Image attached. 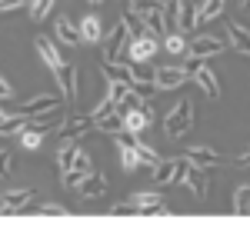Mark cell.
Returning a JSON list of instances; mask_svg holds the SVG:
<instances>
[{"instance_id":"cell-41","label":"cell","mask_w":250,"mask_h":243,"mask_svg":"<svg viewBox=\"0 0 250 243\" xmlns=\"http://www.w3.org/2000/svg\"><path fill=\"white\" fill-rule=\"evenodd\" d=\"M90 3H94V7H97V3H104V0H90Z\"/></svg>"},{"instance_id":"cell-16","label":"cell","mask_w":250,"mask_h":243,"mask_svg":"<svg viewBox=\"0 0 250 243\" xmlns=\"http://www.w3.org/2000/svg\"><path fill=\"white\" fill-rule=\"evenodd\" d=\"M77 34L83 43H100L104 40V27H100V20L94 17V14H87V17L77 23Z\"/></svg>"},{"instance_id":"cell-35","label":"cell","mask_w":250,"mask_h":243,"mask_svg":"<svg viewBox=\"0 0 250 243\" xmlns=\"http://www.w3.org/2000/svg\"><path fill=\"white\" fill-rule=\"evenodd\" d=\"M110 213H114V217H130V213H137V210H134V203H117Z\"/></svg>"},{"instance_id":"cell-26","label":"cell","mask_w":250,"mask_h":243,"mask_svg":"<svg viewBox=\"0 0 250 243\" xmlns=\"http://www.w3.org/2000/svg\"><path fill=\"white\" fill-rule=\"evenodd\" d=\"M77 143H70V140H63V147L57 150V167L60 170H70L74 167V157H77Z\"/></svg>"},{"instance_id":"cell-15","label":"cell","mask_w":250,"mask_h":243,"mask_svg":"<svg viewBox=\"0 0 250 243\" xmlns=\"http://www.w3.org/2000/svg\"><path fill=\"white\" fill-rule=\"evenodd\" d=\"M137 17L144 20V27L154 34V37H164L167 34V23H164V14H160V3H154V7H147V10H140Z\"/></svg>"},{"instance_id":"cell-14","label":"cell","mask_w":250,"mask_h":243,"mask_svg":"<svg viewBox=\"0 0 250 243\" xmlns=\"http://www.w3.org/2000/svg\"><path fill=\"white\" fill-rule=\"evenodd\" d=\"M34 47H37V54H40V60L50 67V70H57L60 63H63V57H60V50H57V43L54 40H47V37H34Z\"/></svg>"},{"instance_id":"cell-5","label":"cell","mask_w":250,"mask_h":243,"mask_svg":"<svg viewBox=\"0 0 250 243\" xmlns=\"http://www.w3.org/2000/svg\"><path fill=\"white\" fill-rule=\"evenodd\" d=\"M187 80H190V74H187L180 63H177V67H157V70H154L157 90H180Z\"/></svg>"},{"instance_id":"cell-1","label":"cell","mask_w":250,"mask_h":243,"mask_svg":"<svg viewBox=\"0 0 250 243\" xmlns=\"http://www.w3.org/2000/svg\"><path fill=\"white\" fill-rule=\"evenodd\" d=\"M164 127L170 137H184V133L193 127V103L187 97H180V103H173L170 113H167V120H164Z\"/></svg>"},{"instance_id":"cell-39","label":"cell","mask_w":250,"mask_h":243,"mask_svg":"<svg viewBox=\"0 0 250 243\" xmlns=\"http://www.w3.org/2000/svg\"><path fill=\"white\" fill-rule=\"evenodd\" d=\"M7 117H10V113H7V110H0V123H3V120H7Z\"/></svg>"},{"instance_id":"cell-20","label":"cell","mask_w":250,"mask_h":243,"mask_svg":"<svg viewBox=\"0 0 250 243\" xmlns=\"http://www.w3.org/2000/svg\"><path fill=\"white\" fill-rule=\"evenodd\" d=\"M177 30H180V34H190V30H197V3H190V0H180Z\"/></svg>"},{"instance_id":"cell-30","label":"cell","mask_w":250,"mask_h":243,"mask_svg":"<svg viewBox=\"0 0 250 243\" xmlns=\"http://www.w3.org/2000/svg\"><path fill=\"white\" fill-rule=\"evenodd\" d=\"M40 140H43V133H40V130H30V127L20 133V147H23V150H37Z\"/></svg>"},{"instance_id":"cell-27","label":"cell","mask_w":250,"mask_h":243,"mask_svg":"<svg viewBox=\"0 0 250 243\" xmlns=\"http://www.w3.org/2000/svg\"><path fill=\"white\" fill-rule=\"evenodd\" d=\"M233 213L237 217H250V187H240L233 193Z\"/></svg>"},{"instance_id":"cell-8","label":"cell","mask_w":250,"mask_h":243,"mask_svg":"<svg viewBox=\"0 0 250 243\" xmlns=\"http://www.w3.org/2000/svg\"><path fill=\"white\" fill-rule=\"evenodd\" d=\"M80 193V197H87V200H94V197H104V193H107V177H100V173H97V170H87V173H83V177H80V183L77 187H74Z\"/></svg>"},{"instance_id":"cell-12","label":"cell","mask_w":250,"mask_h":243,"mask_svg":"<svg viewBox=\"0 0 250 243\" xmlns=\"http://www.w3.org/2000/svg\"><path fill=\"white\" fill-rule=\"evenodd\" d=\"M184 167V157H173V160H160L154 167V183H177V173Z\"/></svg>"},{"instance_id":"cell-18","label":"cell","mask_w":250,"mask_h":243,"mask_svg":"<svg viewBox=\"0 0 250 243\" xmlns=\"http://www.w3.org/2000/svg\"><path fill=\"white\" fill-rule=\"evenodd\" d=\"M227 37H230V43H233L237 54L250 57V30H247V27H240V23H227Z\"/></svg>"},{"instance_id":"cell-38","label":"cell","mask_w":250,"mask_h":243,"mask_svg":"<svg viewBox=\"0 0 250 243\" xmlns=\"http://www.w3.org/2000/svg\"><path fill=\"white\" fill-rule=\"evenodd\" d=\"M240 167H250V147L240 153Z\"/></svg>"},{"instance_id":"cell-23","label":"cell","mask_w":250,"mask_h":243,"mask_svg":"<svg viewBox=\"0 0 250 243\" xmlns=\"http://www.w3.org/2000/svg\"><path fill=\"white\" fill-rule=\"evenodd\" d=\"M54 34H57V40L60 43H67V47H77L80 43V34H77V27L70 23L67 17H60L57 20V27H54Z\"/></svg>"},{"instance_id":"cell-24","label":"cell","mask_w":250,"mask_h":243,"mask_svg":"<svg viewBox=\"0 0 250 243\" xmlns=\"http://www.w3.org/2000/svg\"><path fill=\"white\" fill-rule=\"evenodd\" d=\"M164 37H167V40H164V47H167L173 57H184V54H187V34H180V30H167Z\"/></svg>"},{"instance_id":"cell-36","label":"cell","mask_w":250,"mask_h":243,"mask_svg":"<svg viewBox=\"0 0 250 243\" xmlns=\"http://www.w3.org/2000/svg\"><path fill=\"white\" fill-rule=\"evenodd\" d=\"M27 0H0V14H7V10H14V7H23Z\"/></svg>"},{"instance_id":"cell-6","label":"cell","mask_w":250,"mask_h":243,"mask_svg":"<svg viewBox=\"0 0 250 243\" xmlns=\"http://www.w3.org/2000/svg\"><path fill=\"white\" fill-rule=\"evenodd\" d=\"M34 190H10L7 197H3V203H0V213L3 217H17V213H23V210H30L34 206Z\"/></svg>"},{"instance_id":"cell-34","label":"cell","mask_w":250,"mask_h":243,"mask_svg":"<svg viewBox=\"0 0 250 243\" xmlns=\"http://www.w3.org/2000/svg\"><path fill=\"white\" fill-rule=\"evenodd\" d=\"M110 110H117V107H114V103H110V100H107V97H104V100L97 103L94 110H90V120H94V117H104V113H110Z\"/></svg>"},{"instance_id":"cell-33","label":"cell","mask_w":250,"mask_h":243,"mask_svg":"<svg viewBox=\"0 0 250 243\" xmlns=\"http://www.w3.org/2000/svg\"><path fill=\"white\" fill-rule=\"evenodd\" d=\"M10 163H14V153L10 150H0V180L10 173Z\"/></svg>"},{"instance_id":"cell-22","label":"cell","mask_w":250,"mask_h":243,"mask_svg":"<svg viewBox=\"0 0 250 243\" xmlns=\"http://www.w3.org/2000/svg\"><path fill=\"white\" fill-rule=\"evenodd\" d=\"M94 130L120 133L124 130V117H120V110H110V113H104V117H94Z\"/></svg>"},{"instance_id":"cell-25","label":"cell","mask_w":250,"mask_h":243,"mask_svg":"<svg viewBox=\"0 0 250 243\" xmlns=\"http://www.w3.org/2000/svg\"><path fill=\"white\" fill-rule=\"evenodd\" d=\"M127 94H130V83H127V80H107V100H110L114 107H120Z\"/></svg>"},{"instance_id":"cell-7","label":"cell","mask_w":250,"mask_h":243,"mask_svg":"<svg viewBox=\"0 0 250 243\" xmlns=\"http://www.w3.org/2000/svg\"><path fill=\"white\" fill-rule=\"evenodd\" d=\"M90 130H94L90 113H74V117H63V120H60V137H63V140L83 137V133H90Z\"/></svg>"},{"instance_id":"cell-10","label":"cell","mask_w":250,"mask_h":243,"mask_svg":"<svg viewBox=\"0 0 250 243\" xmlns=\"http://www.w3.org/2000/svg\"><path fill=\"white\" fill-rule=\"evenodd\" d=\"M184 157L190 160V163H197V167H220L224 163V157L217 153V150H210V147H187L184 150Z\"/></svg>"},{"instance_id":"cell-19","label":"cell","mask_w":250,"mask_h":243,"mask_svg":"<svg viewBox=\"0 0 250 243\" xmlns=\"http://www.w3.org/2000/svg\"><path fill=\"white\" fill-rule=\"evenodd\" d=\"M220 14H224V0H200V3H197V27L217 20Z\"/></svg>"},{"instance_id":"cell-28","label":"cell","mask_w":250,"mask_h":243,"mask_svg":"<svg viewBox=\"0 0 250 243\" xmlns=\"http://www.w3.org/2000/svg\"><path fill=\"white\" fill-rule=\"evenodd\" d=\"M54 3H57V0H30V17L37 20H47L50 17V14H54Z\"/></svg>"},{"instance_id":"cell-11","label":"cell","mask_w":250,"mask_h":243,"mask_svg":"<svg viewBox=\"0 0 250 243\" xmlns=\"http://www.w3.org/2000/svg\"><path fill=\"white\" fill-rule=\"evenodd\" d=\"M60 100H63V97H57V94H43V97H34V100H27V103H23V107H20L17 113H23V117H34V113L57 110V107H60Z\"/></svg>"},{"instance_id":"cell-9","label":"cell","mask_w":250,"mask_h":243,"mask_svg":"<svg viewBox=\"0 0 250 243\" xmlns=\"http://www.w3.org/2000/svg\"><path fill=\"white\" fill-rule=\"evenodd\" d=\"M54 77H57V87H60V94H63V100H74L77 97V70L63 60L57 70H54Z\"/></svg>"},{"instance_id":"cell-31","label":"cell","mask_w":250,"mask_h":243,"mask_svg":"<svg viewBox=\"0 0 250 243\" xmlns=\"http://www.w3.org/2000/svg\"><path fill=\"white\" fill-rule=\"evenodd\" d=\"M37 213H43V217H67V206H60V203H40Z\"/></svg>"},{"instance_id":"cell-37","label":"cell","mask_w":250,"mask_h":243,"mask_svg":"<svg viewBox=\"0 0 250 243\" xmlns=\"http://www.w3.org/2000/svg\"><path fill=\"white\" fill-rule=\"evenodd\" d=\"M14 94V90H10V83H7V80H3V77H0V100H7V97Z\"/></svg>"},{"instance_id":"cell-13","label":"cell","mask_w":250,"mask_h":243,"mask_svg":"<svg viewBox=\"0 0 250 243\" xmlns=\"http://www.w3.org/2000/svg\"><path fill=\"white\" fill-rule=\"evenodd\" d=\"M190 80H197V87L210 97V100H217V97H220V80H217V77H213V70H207L204 63H200V67L190 74Z\"/></svg>"},{"instance_id":"cell-2","label":"cell","mask_w":250,"mask_h":243,"mask_svg":"<svg viewBox=\"0 0 250 243\" xmlns=\"http://www.w3.org/2000/svg\"><path fill=\"white\" fill-rule=\"evenodd\" d=\"M154 54H157V37L150 30L130 37L127 40V50H124V57H127L130 63H147V60H154Z\"/></svg>"},{"instance_id":"cell-40","label":"cell","mask_w":250,"mask_h":243,"mask_svg":"<svg viewBox=\"0 0 250 243\" xmlns=\"http://www.w3.org/2000/svg\"><path fill=\"white\" fill-rule=\"evenodd\" d=\"M240 7H244V10H250V0H240Z\"/></svg>"},{"instance_id":"cell-29","label":"cell","mask_w":250,"mask_h":243,"mask_svg":"<svg viewBox=\"0 0 250 243\" xmlns=\"http://www.w3.org/2000/svg\"><path fill=\"white\" fill-rule=\"evenodd\" d=\"M120 163H124V170H127V173H134V170H140V160H137V150L130 147V143H124V147H120Z\"/></svg>"},{"instance_id":"cell-32","label":"cell","mask_w":250,"mask_h":243,"mask_svg":"<svg viewBox=\"0 0 250 243\" xmlns=\"http://www.w3.org/2000/svg\"><path fill=\"white\" fill-rule=\"evenodd\" d=\"M70 170H80V173H87V170H94V163H90V157L83 153V150H77V157H74V167Z\"/></svg>"},{"instance_id":"cell-21","label":"cell","mask_w":250,"mask_h":243,"mask_svg":"<svg viewBox=\"0 0 250 243\" xmlns=\"http://www.w3.org/2000/svg\"><path fill=\"white\" fill-rule=\"evenodd\" d=\"M130 147L137 150V160H140V167H157L160 163V157H157V150L150 143H144L140 140V133H134V140H130Z\"/></svg>"},{"instance_id":"cell-17","label":"cell","mask_w":250,"mask_h":243,"mask_svg":"<svg viewBox=\"0 0 250 243\" xmlns=\"http://www.w3.org/2000/svg\"><path fill=\"white\" fill-rule=\"evenodd\" d=\"M224 47H227V43H224L220 37H210V34H207V37H197L190 43V54L193 57H213V54H220Z\"/></svg>"},{"instance_id":"cell-3","label":"cell","mask_w":250,"mask_h":243,"mask_svg":"<svg viewBox=\"0 0 250 243\" xmlns=\"http://www.w3.org/2000/svg\"><path fill=\"white\" fill-rule=\"evenodd\" d=\"M127 40H130V27L120 20L114 30L100 40V43H104V60H110V63H114V60H127V57H124V50H127Z\"/></svg>"},{"instance_id":"cell-4","label":"cell","mask_w":250,"mask_h":243,"mask_svg":"<svg viewBox=\"0 0 250 243\" xmlns=\"http://www.w3.org/2000/svg\"><path fill=\"white\" fill-rule=\"evenodd\" d=\"M177 183L190 187L197 197H207V177H204V167L190 163L187 157H184V167H180V173H177Z\"/></svg>"}]
</instances>
